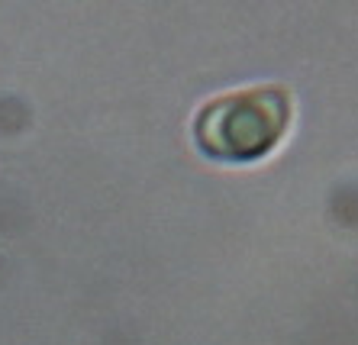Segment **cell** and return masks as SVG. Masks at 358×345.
Returning <instances> with one entry per match:
<instances>
[{"label":"cell","instance_id":"1","mask_svg":"<svg viewBox=\"0 0 358 345\" xmlns=\"http://www.w3.org/2000/svg\"><path fill=\"white\" fill-rule=\"evenodd\" d=\"M294 123V94L284 85H252L220 94L194 117V142L213 161L252 165L268 159Z\"/></svg>","mask_w":358,"mask_h":345}]
</instances>
